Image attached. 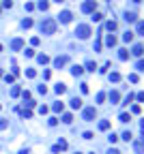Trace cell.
I'll use <instances>...</instances> for the list:
<instances>
[{"mask_svg":"<svg viewBox=\"0 0 144 154\" xmlns=\"http://www.w3.org/2000/svg\"><path fill=\"white\" fill-rule=\"evenodd\" d=\"M136 13H131V11H127V13H125V20H127V22H136Z\"/></svg>","mask_w":144,"mask_h":154,"instance_id":"cb8c5ba5","label":"cell"},{"mask_svg":"<svg viewBox=\"0 0 144 154\" xmlns=\"http://www.w3.org/2000/svg\"><path fill=\"white\" fill-rule=\"evenodd\" d=\"M136 98H138V101H142V103H144V92H138V96H136Z\"/></svg>","mask_w":144,"mask_h":154,"instance_id":"f5cc1de1","label":"cell"},{"mask_svg":"<svg viewBox=\"0 0 144 154\" xmlns=\"http://www.w3.org/2000/svg\"><path fill=\"white\" fill-rule=\"evenodd\" d=\"M0 77H4V73H2V69H0Z\"/></svg>","mask_w":144,"mask_h":154,"instance_id":"6f0895ef","label":"cell"},{"mask_svg":"<svg viewBox=\"0 0 144 154\" xmlns=\"http://www.w3.org/2000/svg\"><path fill=\"white\" fill-rule=\"evenodd\" d=\"M9 126V120H4V118H0V131H4Z\"/></svg>","mask_w":144,"mask_h":154,"instance_id":"836d02e7","label":"cell"},{"mask_svg":"<svg viewBox=\"0 0 144 154\" xmlns=\"http://www.w3.org/2000/svg\"><path fill=\"white\" fill-rule=\"evenodd\" d=\"M133 150H136V154H142L144 152V139H140V141L133 143Z\"/></svg>","mask_w":144,"mask_h":154,"instance_id":"4fadbf2b","label":"cell"},{"mask_svg":"<svg viewBox=\"0 0 144 154\" xmlns=\"http://www.w3.org/2000/svg\"><path fill=\"white\" fill-rule=\"evenodd\" d=\"M138 79H140L138 73H131V75H129V81H131V84H138Z\"/></svg>","mask_w":144,"mask_h":154,"instance_id":"8d00e7d4","label":"cell"},{"mask_svg":"<svg viewBox=\"0 0 144 154\" xmlns=\"http://www.w3.org/2000/svg\"><path fill=\"white\" fill-rule=\"evenodd\" d=\"M54 92H56V94H65V92H67V86L60 81V84H56V86H54Z\"/></svg>","mask_w":144,"mask_h":154,"instance_id":"7c38bea8","label":"cell"},{"mask_svg":"<svg viewBox=\"0 0 144 154\" xmlns=\"http://www.w3.org/2000/svg\"><path fill=\"white\" fill-rule=\"evenodd\" d=\"M56 148H58L60 152H62V150H67V141H65V139H60V141L56 143Z\"/></svg>","mask_w":144,"mask_h":154,"instance_id":"f546056e","label":"cell"},{"mask_svg":"<svg viewBox=\"0 0 144 154\" xmlns=\"http://www.w3.org/2000/svg\"><path fill=\"white\" fill-rule=\"evenodd\" d=\"M24 54H26V56H28V58H32V56H34V49H32V47H28V49H26Z\"/></svg>","mask_w":144,"mask_h":154,"instance_id":"bcb514c9","label":"cell"},{"mask_svg":"<svg viewBox=\"0 0 144 154\" xmlns=\"http://www.w3.org/2000/svg\"><path fill=\"white\" fill-rule=\"evenodd\" d=\"M58 20H60L62 24H69L71 20H73V13H71V11H62V13L58 15Z\"/></svg>","mask_w":144,"mask_h":154,"instance_id":"52a82bcc","label":"cell"},{"mask_svg":"<svg viewBox=\"0 0 144 154\" xmlns=\"http://www.w3.org/2000/svg\"><path fill=\"white\" fill-rule=\"evenodd\" d=\"M101 20H103L101 13H93V22H101Z\"/></svg>","mask_w":144,"mask_h":154,"instance_id":"ab89813d","label":"cell"},{"mask_svg":"<svg viewBox=\"0 0 144 154\" xmlns=\"http://www.w3.org/2000/svg\"><path fill=\"white\" fill-rule=\"evenodd\" d=\"M110 81L118 84V81H121V73H116V71H114V73H110Z\"/></svg>","mask_w":144,"mask_h":154,"instance_id":"7402d4cb","label":"cell"},{"mask_svg":"<svg viewBox=\"0 0 144 154\" xmlns=\"http://www.w3.org/2000/svg\"><path fill=\"white\" fill-rule=\"evenodd\" d=\"M11 49H13V51L24 49V41H22V39H13V41H11Z\"/></svg>","mask_w":144,"mask_h":154,"instance_id":"ba28073f","label":"cell"},{"mask_svg":"<svg viewBox=\"0 0 144 154\" xmlns=\"http://www.w3.org/2000/svg\"><path fill=\"white\" fill-rule=\"evenodd\" d=\"M24 9H26V11H32L34 4H32V2H26V4H24Z\"/></svg>","mask_w":144,"mask_h":154,"instance_id":"c3c4849f","label":"cell"},{"mask_svg":"<svg viewBox=\"0 0 144 154\" xmlns=\"http://www.w3.org/2000/svg\"><path fill=\"white\" fill-rule=\"evenodd\" d=\"M136 69H138V71H144V60H138V62H136Z\"/></svg>","mask_w":144,"mask_h":154,"instance_id":"b9f144b4","label":"cell"},{"mask_svg":"<svg viewBox=\"0 0 144 154\" xmlns=\"http://www.w3.org/2000/svg\"><path fill=\"white\" fill-rule=\"evenodd\" d=\"M80 90H82V94H88V84H82V86H80Z\"/></svg>","mask_w":144,"mask_h":154,"instance_id":"7dc6e473","label":"cell"},{"mask_svg":"<svg viewBox=\"0 0 144 154\" xmlns=\"http://www.w3.org/2000/svg\"><path fill=\"white\" fill-rule=\"evenodd\" d=\"M91 154H95V152H91Z\"/></svg>","mask_w":144,"mask_h":154,"instance_id":"be15d7a7","label":"cell"},{"mask_svg":"<svg viewBox=\"0 0 144 154\" xmlns=\"http://www.w3.org/2000/svg\"><path fill=\"white\" fill-rule=\"evenodd\" d=\"M26 77L34 79V77H37V71H34V69H26Z\"/></svg>","mask_w":144,"mask_h":154,"instance_id":"4316f807","label":"cell"},{"mask_svg":"<svg viewBox=\"0 0 144 154\" xmlns=\"http://www.w3.org/2000/svg\"><path fill=\"white\" fill-rule=\"evenodd\" d=\"M82 73H84V69L80 67V64H73V67H71V75H73V77H80Z\"/></svg>","mask_w":144,"mask_h":154,"instance_id":"30bf717a","label":"cell"},{"mask_svg":"<svg viewBox=\"0 0 144 154\" xmlns=\"http://www.w3.org/2000/svg\"><path fill=\"white\" fill-rule=\"evenodd\" d=\"M37 62H39V64H48V62H50V56H48V54H39V56H37Z\"/></svg>","mask_w":144,"mask_h":154,"instance_id":"9a60e30c","label":"cell"},{"mask_svg":"<svg viewBox=\"0 0 144 154\" xmlns=\"http://www.w3.org/2000/svg\"><path fill=\"white\" fill-rule=\"evenodd\" d=\"M37 7L41 9V11H48V9H50V2H48V0H39Z\"/></svg>","mask_w":144,"mask_h":154,"instance_id":"2e32d148","label":"cell"},{"mask_svg":"<svg viewBox=\"0 0 144 154\" xmlns=\"http://www.w3.org/2000/svg\"><path fill=\"white\" fill-rule=\"evenodd\" d=\"M107 98H110L112 105H118V103H121V92H118V90H112V92L107 94Z\"/></svg>","mask_w":144,"mask_h":154,"instance_id":"5b68a950","label":"cell"},{"mask_svg":"<svg viewBox=\"0 0 144 154\" xmlns=\"http://www.w3.org/2000/svg\"><path fill=\"white\" fill-rule=\"evenodd\" d=\"M54 2H58V4H60V2H65V0H54Z\"/></svg>","mask_w":144,"mask_h":154,"instance_id":"9f6ffc18","label":"cell"},{"mask_svg":"<svg viewBox=\"0 0 144 154\" xmlns=\"http://www.w3.org/2000/svg\"><path fill=\"white\" fill-rule=\"evenodd\" d=\"M123 41H125V43H131V41H133V32H131V30H127V32L123 34Z\"/></svg>","mask_w":144,"mask_h":154,"instance_id":"ac0fdd59","label":"cell"},{"mask_svg":"<svg viewBox=\"0 0 144 154\" xmlns=\"http://www.w3.org/2000/svg\"><path fill=\"white\" fill-rule=\"evenodd\" d=\"M101 45H103V43H101V39L97 37V41H95V51H101Z\"/></svg>","mask_w":144,"mask_h":154,"instance_id":"e575fe53","label":"cell"},{"mask_svg":"<svg viewBox=\"0 0 144 154\" xmlns=\"http://www.w3.org/2000/svg\"><path fill=\"white\" fill-rule=\"evenodd\" d=\"M0 51H2V45H0Z\"/></svg>","mask_w":144,"mask_h":154,"instance_id":"91938a15","label":"cell"},{"mask_svg":"<svg viewBox=\"0 0 144 154\" xmlns=\"http://www.w3.org/2000/svg\"><path fill=\"white\" fill-rule=\"evenodd\" d=\"M107 141H110V143H116V141H118V135H116V133H110V135H107Z\"/></svg>","mask_w":144,"mask_h":154,"instance_id":"83f0119b","label":"cell"},{"mask_svg":"<svg viewBox=\"0 0 144 154\" xmlns=\"http://www.w3.org/2000/svg\"><path fill=\"white\" fill-rule=\"evenodd\" d=\"M95 69H97V64L91 60V62H86V71H91V73H95Z\"/></svg>","mask_w":144,"mask_h":154,"instance_id":"f1b7e54d","label":"cell"},{"mask_svg":"<svg viewBox=\"0 0 144 154\" xmlns=\"http://www.w3.org/2000/svg\"><path fill=\"white\" fill-rule=\"evenodd\" d=\"M105 28H107V30H110V32H114L116 28H118V24H116L114 20H110V22H107V24H105Z\"/></svg>","mask_w":144,"mask_h":154,"instance_id":"e0dca14e","label":"cell"},{"mask_svg":"<svg viewBox=\"0 0 144 154\" xmlns=\"http://www.w3.org/2000/svg\"><path fill=\"white\" fill-rule=\"evenodd\" d=\"M30 43H32V45H39V43H41V39H39V37H32V39H30Z\"/></svg>","mask_w":144,"mask_h":154,"instance_id":"681fc988","label":"cell"},{"mask_svg":"<svg viewBox=\"0 0 144 154\" xmlns=\"http://www.w3.org/2000/svg\"><path fill=\"white\" fill-rule=\"evenodd\" d=\"M75 154H82V152H75Z\"/></svg>","mask_w":144,"mask_h":154,"instance_id":"94428289","label":"cell"},{"mask_svg":"<svg viewBox=\"0 0 144 154\" xmlns=\"http://www.w3.org/2000/svg\"><path fill=\"white\" fill-rule=\"evenodd\" d=\"M118 120H121V122H129V120H131V116H129V114H121V116H118Z\"/></svg>","mask_w":144,"mask_h":154,"instance_id":"1f68e13d","label":"cell"},{"mask_svg":"<svg viewBox=\"0 0 144 154\" xmlns=\"http://www.w3.org/2000/svg\"><path fill=\"white\" fill-rule=\"evenodd\" d=\"M144 54V45H136V47H133V56H142Z\"/></svg>","mask_w":144,"mask_h":154,"instance_id":"d6986e66","label":"cell"},{"mask_svg":"<svg viewBox=\"0 0 144 154\" xmlns=\"http://www.w3.org/2000/svg\"><path fill=\"white\" fill-rule=\"evenodd\" d=\"M133 98H136V96H133V94H127V96H125V105H129V103L133 101Z\"/></svg>","mask_w":144,"mask_h":154,"instance_id":"7bdbcfd3","label":"cell"},{"mask_svg":"<svg viewBox=\"0 0 144 154\" xmlns=\"http://www.w3.org/2000/svg\"><path fill=\"white\" fill-rule=\"evenodd\" d=\"M118 58L121 60H129V51L127 49H118Z\"/></svg>","mask_w":144,"mask_h":154,"instance_id":"ffe728a7","label":"cell"},{"mask_svg":"<svg viewBox=\"0 0 144 154\" xmlns=\"http://www.w3.org/2000/svg\"><path fill=\"white\" fill-rule=\"evenodd\" d=\"M37 90H39V92H41V94H48V88H45V86H39Z\"/></svg>","mask_w":144,"mask_h":154,"instance_id":"816d5d0a","label":"cell"},{"mask_svg":"<svg viewBox=\"0 0 144 154\" xmlns=\"http://www.w3.org/2000/svg\"><path fill=\"white\" fill-rule=\"evenodd\" d=\"M4 81H7V84H13V81H15V75H4Z\"/></svg>","mask_w":144,"mask_h":154,"instance_id":"74e56055","label":"cell"},{"mask_svg":"<svg viewBox=\"0 0 144 154\" xmlns=\"http://www.w3.org/2000/svg\"><path fill=\"white\" fill-rule=\"evenodd\" d=\"M107 129H110V122H107V120H101V122H99V131H107Z\"/></svg>","mask_w":144,"mask_h":154,"instance_id":"484cf974","label":"cell"},{"mask_svg":"<svg viewBox=\"0 0 144 154\" xmlns=\"http://www.w3.org/2000/svg\"><path fill=\"white\" fill-rule=\"evenodd\" d=\"M62 122H65V124H71V122H73V116H71V114H62Z\"/></svg>","mask_w":144,"mask_h":154,"instance_id":"d4e9b609","label":"cell"},{"mask_svg":"<svg viewBox=\"0 0 144 154\" xmlns=\"http://www.w3.org/2000/svg\"><path fill=\"white\" fill-rule=\"evenodd\" d=\"M82 118H84L86 122H95V118H97V109H95V107H84Z\"/></svg>","mask_w":144,"mask_h":154,"instance_id":"3957f363","label":"cell"},{"mask_svg":"<svg viewBox=\"0 0 144 154\" xmlns=\"http://www.w3.org/2000/svg\"><path fill=\"white\" fill-rule=\"evenodd\" d=\"M91 34H93V30H91V26H88V24H80L77 28H75V37L77 39H88Z\"/></svg>","mask_w":144,"mask_h":154,"instance_id":"6da1fadb","label":"cell"},{"mask_svg":"<svg viewBox=\"0 0 144 154\" xmlns=\"http://www.w3.org/2000/svg\"><path fill=\"white\" fill-rule=\"evenodd\" d=\"M52 109L56 111V114H62V111H65V103H60V101H58V103H54V105H52Z\"/></svg>","mask_w":144,"mask_h":154,"instance_id":"5bb4252c","label":"cell"},{"mask_svg":"<svg viewBox=\"0 0 144 154\" xmlns=\"http://www.w3.org/2000/svg\"><path fill=\"white\" fill-rule=\"evenodd\" d=\"M105 101V92H99L97 94V103H103Z\"/></svg>","mask_w":144,"mask_h":154,"instance_id":"60d3db41","label":"cell"},{"mask_svg":"<svg viewBox=\"0 0 144 154\" xmlns=\"http://www.w3.org/2000/svg\"><path fill=\"white\" fill-rule=\"evenodd\" d=\"M48 111H50V109H48V107H45V105H41V107H39V114H41V116H45Z\"/></svg>","mask_w":144,"mask_h":154,"instance_id":"ee69618b","label":"cell"},{"mask_svg":"<svg viewBox=\"0 0 144 154\" xmlns=\"http://www.w3.org/2000/svg\"><path fill=\"white\" fill-rule=\"evenodd\" d=\"M41 32L43 34H54V32H56V22H54V20L41 22Z\"/></svg>","mask_w":144,"mask_h":154,"instance_id":"7a4b0ae2","label":"cell"},{"mask_svg":"<svg viewBox=\"0 0 144 154\" xmlns=\"http://www.w3.org/2000/svg\"><path fill=\"white\" fill-rule=\"evenodd\" d=\"M123 139H125V141H131V139H133L131 131H125V133H123Z\"/></svg>","mask_w":144,"mask_h":154,"instance_id":"d6a6232c","label":"cell"},{"mask_svg":"<svg viewBox=\"0 0 144 154\" xmlns=\"http://www.w3.org/2000/svg\"><path fill=\"white\" fill-rule=\"evenodd\" d=\"M71 109H82V98H77V96L71 98Z\"/></svg>","mask_w":144,"mask_h":154,"instance_id":"8fae6325","label":"cell"},{"mask_svg":"<svg viewBox=\"0 0 144 154\" xmlns=\"http://www.w3.org/2000/svg\"><path fill=\"white\" fill-rule=\"evenodd\" d=\"M22 98H24V101H30V92H28V90H22Z\"/></svg>","mask_w":144,"mask_h":154,"instance_id":"f35d334b","label":"cell"},{"mask_svg":"<svg viewBox=\"0 0 144 154\" xmlns=\"http://www.w3.org/2000/svg\"><path fill=\"white\" fill-rule=\"evenodd\" d=\"M116 43H118V39H116L114 34H107V39H105V45H107V47H116Z\"/></svg>","mask_w":144,"mask_h":154,"instance_id":"9c48e42d","label":"cell"},{"mask_svg":"<svg viewBox=\"0 0 144 154\" xmlns=\"http://www.w3.org/2000/svg\"><path fill=\"white\" fill-rule=\"evenodd\" d=\"M140 111H142L140 105H133V107H131V114H140Z\"/></svg>","mask_w":144,"mask_h":154,"instance_id":"f6af8a7d","label":"cell"},{"mask_svg":"<svg viewBox=\"0 0 144 154\" xmlns=\"http://www.w3.org/2000/svg\"><path fill=\"white\" fill-rule=\"evenodd\" d=\"M95 9H97V0H86V2L82 4L84 13H95Z\"/></svg>","mask_w":144,"mask_h":154,"instance_id":"277c9868","label":"cell"},{"mask_svg":"<svg viewBox=\"0 0 144 154\" xmlns=\"http://www.w3.org/2000/svg\"><path fill=\"white\" fill-rule=\"evenodd\" d=\"M20 94H22V88H20V86H13V88H11V96L15 98V96H20Z\"/></svg>","mask_w":144,"mask_h":154,"instance_id":"44dd1931","label":"cell"},{"mask_svg":"<svg viewBox=\"0 0 144 154\" xmlns=\"http://www.w3.org/2000/svg\"><path fill=\"white\" fill-rule=\"evenodd\" d=\"M93 137H95V135H93L91 131H86V133H84V139H93Z\"/></svg>","mask_w":144,"mask_h":154,"instance_id":"f907efd6","label":"cell"},{"mask_svg":"<svg viewBox=\"0 0 144 154\" xmlns=\"http://www.w3.org/2000/svg\"><path fill=\"white\" fill-rule=\"evenodd\" d=\"M67 62H69L67 56H58V58H54V67H56V69H62V67H67Z\"/></svg>","mask_w":144,"mask_h":154,"instance_id":"8992f818","label":"cell"},{"mask_svg":"<svg viewBox=\"0 0 144 154\" xmlns=\"http://www.w3.org/2000/svg\"><path fill=\"white\" fill-rule=\"evenodd\" d=\"M136 32L144 37V22H138V28H136Z\"/></svg>","mask_w":144,"mask_h":154,"instance_id":"4dcf8cb0","label":"cell"},{"mask_svg":"<svg viewBox=\"0 0 144 154\" xmlns=\"http://www.w3.org/2000/svg\"><path fill=\"white\" fill-rule=\"evenodd\" d=\"M107 154H121V150H116V148H110V152Z\"/></svg>","mask_w":144,"mask_h":154,"instance_id":"db71d44e","label":"cell"},{"mask_svg":"<svg viewBox=\"0 0 144 154\" xmlns=\"http://www.w3.org/2000/svg\"><path fill=\"white\" fill-rule=\"evenodd\" d=\"M20 154H28V148H24V150H20Z\"/></svg>","mask_w":144,"mask_h":154,"instance_id":"11a10c76","label":"cell"},{"mask_svg":"<svg viewBox=\"0 0 144 154\" xmlns=\"http://www.w3.org/2000/svg\"><path fill=\"white\" fill-rule=\"evenodd\" d=\"M48 124H50V126H56V124H58V118H56V116H52L50 120H48Z\"/></svg>","mask_w":144,"mask_h":154,"instance_id":"d590c367","label":"cell"},{"mask_svg":"<svg viewBox=\"0 0 144 154\" xmlns=\"http://www.w3.org/2000/svg\"><path fill=\"white\" fill-rule=\"evenodd\" d=\"M22 28H26V30H28V28H32V20H30V17H26V20L22 22Z\"/></svg>","mask_w":144,"mask_h":154,"instance_id":"603a6c76","label":"cell"},{"mask_svg":"<svg viewBox=\"0 0 144 154\" xmlns=\"http://www.w3.org/2000/svg\"><path fill=\"white\" fill-rule=\"evenodd\" d=\"M0 109H2V105H0Z\"/></svg>","mask_w":144,"mask_h":154,"instance_id":"6125c7cd","label":"cell"},{"mask_svg":"<svg viewBox=\"0 0 144 154\" xmlns=\"http://www.w3.org/2000/svg\"><path fill=\"white\" fill-rule=\"evenodd\" d=\"M133 2H142V0H133Z\"/></svg>","mask_w":144,"mask_h":154,"instance_id":"680465c9","label":"cell"}]
</instances>
